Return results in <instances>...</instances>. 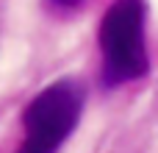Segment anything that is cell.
Wrapping results in <instances>:
<instances>
[{
  "instance_id": "obj_1",
  "label": "cell",
  "mask_w": 158,
  "mask_h": 153,
  "mask_svg": "<svg viewBox=\"0 0 158 153\" xmlns=\"http://www.w3.org/2000/svg\"><path fill=\"white\" fill-rule=\"evenodd\" d=\"M144 3L117 0L108 6L100 22V50H103V81L106 86H119L150 72L147 45H144Z\"/></svg>"
},
{
  "instance_id": "obj_2",
  "label": "cell",
  "mask_w": 158,
  "mask_h": 153,
  "mask_svg": "<svg viewBox=\"0 0 158 153\" xmlns=\"http://www.w3.org/2000/svg\"><path fill=\"white\" fill-rule=\"evenodd\" d=\"M81 111H83V89L75 81L61 78L50 84L28 103L22 114L25 139L17 153H56L75 131Z\"/></svg>"
},
{
  "instance_id": "obj_3",
  "label": "cell",
  "mask_w": 158,
  "mask_h": 153,
  "mask_svg": "<svg viewBox=\"0 0 158 153\" xmlns=\"http://www.w3.org/2000/svg\"><path fill=\"white\" fill-rule=\"evenodd\" d=\"M56 6H61V8H72V6H78L81 0H53Z\"/></svg>"
}]
</instances>
